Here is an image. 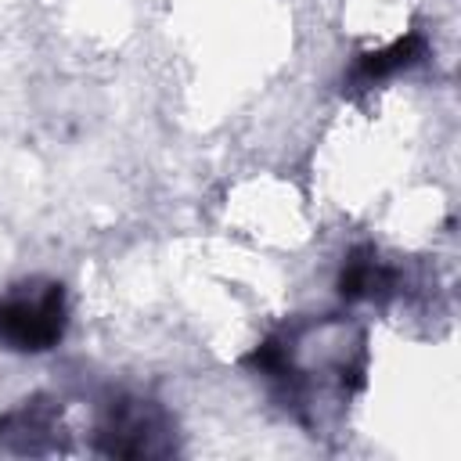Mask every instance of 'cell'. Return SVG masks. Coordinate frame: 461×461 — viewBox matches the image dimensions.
Listing matches in <instances>:
<instances>
[{
	"mask_svg": "<svg viewBox=\"0 0 461 461\" xmlns=\"http://www.w3.org/2000/svg\"><path fill=\"white\" fill-rule=\"evenodd\" d=\"M393 281L396 274L378 263L375 249H357L339 274V292L342 299H385L393 292Z\"/></svg>",
	"mask_w": 461,
	"mask_h": 461,
	"instance_id": "4",
	"label": "cell"
},
{
	"mask_svg": "<svg viewBox=\"0 0 461 461\" xmlns=\"http://www.w3.org/2000/svg\"><path fill=\"white\" fill-rule=\"evenodd\" d=\"M68 328V303L58 281H25L0 295V342L18 353H47Z\"/></svg>",
	"mask_w": 461,
	"mask_h": 461,
	"instance_id": "2",
	"label": "cell"
},
{
	"mask_svg": "<svg viewBox=\"0 0 461 461\" xmlns=\"http://www.w3.org/2000/svg\"><path fill=\"white\" fill-rule=\"evenodd\" d=\"M0 450L11 454H58L65 450L61 407L50 396H29L0 414Z\"/></svg>",
	"mask_w": 461,
	"mask_h": 461,
	"instance_id": "3",
	"label": "cell"
},
{
	"mask_svg": "<svg viewBox=\"0 0 461 461\" xmlns=\"http://www.w3.org/2000/svg\"><path fill=\"white\" fill-rule=\"evenodd\" d=\"M421 54H425V43H421L418 32H411V36H403V40L382 47V50L360 54V58H357V68H353V83H364V86H367V83H375V79H385V76H393V72L414 65Z\"/></svg>",
	"mask_w": 461,
	"mask_h": 461,
	"instance_id": "5",
	"label": "cell"
},
{
	"mask_svg": "<svg viewBox=\"0 0 461 461\" xmlns=\"http://www.w3.org/2000/svg\"><path fill=\"white\" fill-rule=\"evenodd\" d=\"M94 450L126 461L169 457L176 454V421L158 400L119 393L101 407L94 429Z\"/></svg>",
	"mask_w": 461,
	"mask_h": 461,
	"instance_id": "1",
	"label": "cell"
}]
</instances>
